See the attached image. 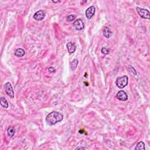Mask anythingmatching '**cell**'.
I'll return each mask as SVG.
<instances>
[{
	"instance_id": "cell-15",
	"label": "cell",
	"mask_w": 150,
	"mask_h": 150,
	"mask_svg": "<svg viewBox=\"0 0 150 150\" xmlns=\"http://www.w3.org/2000/svg\"><path fill=\"white\" fill-rule=\"evenodd\" d=\"M78 63L79 61L78 59H75V60H73L72 62H71L70 67L72 70H75L76 69L77 66H78Z\"/></svg>"
},
{
	"instance_id": "cell-9",
	"label": "cell",
	"mask_w": 150,
	"mask_h": 150,
	"mask_svg": "<svg viewBox=\"0 0 150 150\" xmlns=\"http://www.w3.org/2000/svg\"><path fill=\"white\" fill-rule=\"evenodd\" d=\"M67 49L70 53H73L76 50V46L72 42H68L66 45Z\"/></svg>"
},
{
	"instance_id": "cell-4",
	"label": "cell",
	"mask_w": 150,
	"mask_h": 150,
	"mask_svg": "<svg viewBox=\"0 0 150 150\" xmlns=\"http://www.w3.org/2000/svg\"><path fill=\"white\" fill-rule=\"evenodd\" d=\"M4 88H5V93L8 96H10L11 98L14 97V92L13 90L11 84L10 83L7 82L5 84L4 86Z\"/></svg>"
},
{
	"instance_id": "cell-17",
	"label": "cell",
	"mask_w": 150,
	"mask_h": 150,
	"mask_svg": "<svg viewBox=\"0 0 150 150\" xmlns=\"http://www.w3.org/2000/svg\"><path fill=\"white\" fill-rule=\"evenodd\" d=\"M128 70L130 71V72L131 73L133 74V75H137V72H136V69H135L133 66H129V67H128Z\"/></svg>"
},
{
	"instance_id": "cell-3",
	"label": "cell",
	"mask_w": 150,
	"mask_h": 150,
	"mask_svg": "<svg viewBox=\"0 0 150 150\" xmlns=\"http://www.w3.org/2000/svg\"><path fill=\"white\" fill-rule=\"evenodd\" d=\"M137 11L139 15V17L144 19H147L150 20V13L148 10L144 8H141L139 7H137Z\"/></svg>"
},
{
	"instance_id": "cell-12",
	"label": "cell",
	"mask_w": 150,
	"mask_h": 150,
	"mask_svg": "<svg viewBox=\"0 0 150 150\" xmlns=\"http://www.w3.org/2000/svg\"><path fill=\"white\" fill-rule=\"evenodd\" d=\"M15 130L14 127H10L8 128V130H7V134H8L9 137L10 138L14 136V135L15 134Z\"/></svg>"
},
{
	"instance_id": "cell-18",
	"label": "cell",
	"mask_w": 150,
	"mask_h": 150,
	"mask_svg": "<svg viewBox=\"0 0 150 150\" xmlns=\"http://www.w3.org/2000/svg\"><path fill=\"white\" fill-rule=\"evenodd\" d=\"M101 52L104 55H108L109 53V50L107 48H106V47H102Z\"/></svg>"
},
{
	"instance_id": "cell-20",
	"label": "cell",
	"mask_w": 150,
	"mask_h": 150,
	"mask_svg": "<svg viewBox=\"0 0 150 150\" xmlns=\"http://www.w3.org/2000/svg\"><path fill=\"white\" fill-rule=\"evenodd\" d=\"M76 150H85V148H82V147H79V148H76Z\"/></svg>"
},
{
	"instance_id": "cell-1",
	"label": "cell",
	"mask_w": 150,
	"mask_h": 150,
	"mask_svg": "<svg viewBox=\"0 0 150 150\" xmlns=\"http://www.w3.org/2000/svg\"><path fill=\"white\" fill-rule=\"evenodd\" d=\"M63 119V114L57 111H52L46 117V121L49 126H53L61 121Z\"/></svg>"
},
{
	"instance_id": "cell-5",
	"label": "cell",
	"mask_w": 150,
	"mask_h": 150,
	"mask_svg": "<svg viewBox=\"0 0 150 150\" xmlns=\"http://www.w3.org/2000/svg\"><path fill=\"white\" fill-rule=\"evenodd\" d=\"M46 16V12L44 10H39L34 15V18L36 21H40L44 20Z\"/></svg>"
},
{
	"instance_id": "cell-19",
	"label": "cell",
	"mask_w": 150,
	"mask_h": 150,
	"mask_svg": "<svg viewBox=\"0 0 150 150\" xmlns=\"http://www.w3.org/2000/svg\"><path fill=\"white\" fill-rule=\"evenodd\" d=\"M48 70L50 73H53L55 72L56 70L53 67H50V68L48 69Z\"/></svg>"
},
{
	"instance_id": "cell-8",
	"label": "cell",
	"mask_w": 150,
	"mask_h": 150,
	"mask_svg": "<svg viewBox=\"0 0 150 150\" xmlns=\"http://www.w3.org/2000/svg\"><path fill=\"white\" fill-rule=\"evenodd\" d=\"M116 97L118 100L121 101H126L128 99V95L123 90H120L117 93Z\"/></svg>"
},
{
	"instance_id": "cell-6",
	"label": "cell",
	"mask_w": 150,
	"mask_h": 150,
	"mask_svg": "<svg viewBox=\"0 0 150 150\" xmlns=\"http://www.w3.org/2000/svg\"><path fill=\"white\" fill-rule=\"evenodd\" d=\"M73 26L75 27V29L78 31H81L84 28V24L83 21L81 19H78L74 22Z\"/></svg>"
},
{
	"instance_id": "cell-7",
	"label": "cell",
	"mask_w": 150,
	"mask_h": 150,
	"mask_svg": "<svg viewBox=\"0 0 150 150\" xmlns=\"http://www.w3.org/2000/svg\"><path fill=\"white\" fill-rule=\"evenodd\" d=\"M95 11H96V9L94 6H91L89 8H88L86 11V16L89 20L91 19L93 16L95 14Z\"/></svg>"
},
{
	"instance_id": "cell-2",
	"label": "cell",
	"mask_w": 150,
	"mask_h": 150,
	"mask_svg": "<svg viewBox=\"0 0 150 150\" xmlns=\"http://www.w3.org/2000/svg\"><path fill=\"white\" fill-rule=\"evenodd\" d=\"M128 78L127 76H123L121 77L117 78L115 83L118 87L120 89H123L128 84Z\"/></svg>"
},
{
	"instance_id": "cell-14",
	"label": "cell",
	"mask_w": 150,
	"mask_h": 150,
	"mask_svg": "<svg viewBox=\"0 0 150 150\" xmlns=\"http://www.w3.org/2000/svg\"><path fill=\"white\" fill-rule=\"evenodd\" d=\"M135 149H136V150H144L145 149V144L144 143V142L139 141L138 143L137 144L136 148H135Z\"/></svg>"
},
{
	"instance_id": "cell-11",
	"label": "cell",
	"mask_w": 150,
	"mask_h": 150,
	"mask_svg": "<svg viewBox=\"0 0 150 150\" xmlns=\"http://www.w3.org/2000/svg\"><path fill=\"white\" fill-rule=\"evenodd\" d=\"M25 50H23V49L21 48L17 49L15 50V56H17V57H20V58H21L22 56H23L25 55Z\"/></svg>"
},
{
	"instance_id": "cell-16",
	"label": "cell",
	"mask_w": 150,
	"mask_h": 150,
	"mask_svg": "<svg viewBox=\"0 0 150 150\" xmlns=\"http://www.w3.org/2000/svg\"><path fill=\"white\" fill-rule=\"evenodd\" d=\"M76 16L75 15H70L68 16V17H67V21L68 22H71L72 21H73L76 18Z\"/></svg>"
},
{
	"instance_id": "cell-13",
	"label": "cell",
	"mask_w": 150,
	"mask_h": 150,
	"mask_svg": "<svg viewBox=\"0 0 150 150\" xmlns=\"http://www.w3.org/2000/svg\"><path fill=\"white\" fill-rule=\"evenodd\" d=\"M0 103H1V106L2 107L5 108H7L8 107V102H7V100H6L5 98L1 97V99H0Z\"/></svg>"
},
{
	"instance_id": "cell-10",
	"label": "cell",
	"mask_w": 150,
	"mask_h": 150,
	"mask_svg": "<svg viewBox=\"0 0 150 150\" xmlns=\"http://www.w3.org/2000/svg\"><path fill=\"white\" fill-rule=\"evenodd\" d=\"M103 32L104 36L106 38H109L111 36V34H112L111 30L110 29V28L108 27H104V28L103 29Z\"/></svg>"
}]
</instances>
